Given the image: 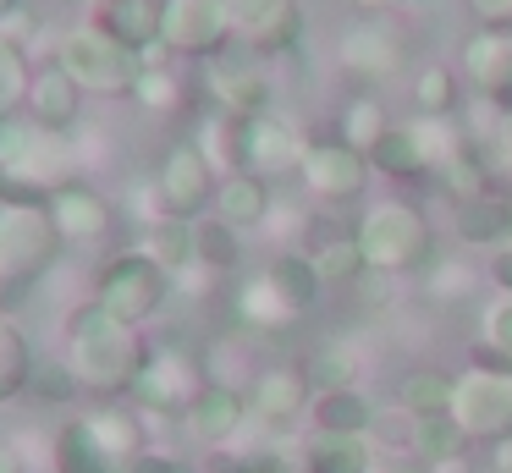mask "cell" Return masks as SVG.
Here are the masks:
<instances>
[{"mask_svg": "<svg viewBox=\"0 0 512 473\" xmlns=\"http://www.w3.org/2000/svg\"><path fill=\"white\" fill-rule=\"evenodd\" d=\"M386 127H391V121H386V110H380V99H375V94H358L353 105H347L342 116H336V138L353 143V149H364V154L375 149V138H380Z\"/></svg>", "mask_w": 512, "mask_h": 473, "instance_id": "39", "label": "cell"}, {"mask_svg": "<svg viewBox=\"0 0 512 473\" xmlns=\"http://www.w3.org/2000/svg\"><path fill=\"white\" fill-rule=\"evenodd\" d=\"M204 94H210V105L221 110V116H259V110H270V77L259 72V61H248V55H210L204 61Z\"/></svg>", "mask_w": 512, "mask_h": 473, "instance_id": "12", "label": "cell"}, {"mask_svg": "<svg viewBox=\"0 0 512 473\" xmlns=\"http://www.w3.org/2000/svg\"><path fill=\"white\" fill-rule=\"evenodd\" d=\"M210 209L226 220V226H237V231L265 226V215H270V176H259V171H226L221 187H215V204Z\"/></svg>", "mask_w": 512, "mask_h": 473, "instance_id": "20", "label": "cell"}, {"mask_svg": "<svg viewBox=\"0 0 512 473\" xmlns=\"http://www.w3.org/2000/svg\"><path fill=\"white\" fill-rule=\"evenodd\" d=\"M160 270L182 275V270H199V248H193V220H177V215H160L149 226V237L138 242Z\"/></svg>", "mask_w": 512, "mask_h": 473, "instance_id": "26", "label": "cell"}, {"mask_svg": "<svg viewBox=\"0 0 512 473\" xmlns=\"http://www.w3.org/2000/svg\"><path fill=\"white\" fill-rule=\"evenodd\" d=\"M457 237H463L468 248H501V242H512V204H507V193L468 198V204L457 209Z\"/></svg>", "mask_w": 512, "mask_h": 473, "instance_id": "24", "label": "cell"}, {"mask_svg": "<svg viewBox=\"0 0 512 473\" xmlns=\"http://www.w3.org/2000/svg\"><path fill=\"white\" fill-rule=\"evenodd\" d=\"M353 237H358V248H364V264L380 275H408V270H424V264L435 259L430 220L413 204H402V198L369 204L364 220L353 226Z\"/></svg>", "mask_w": 512, "mask_h": 473, "instance_id": "2", "label": "cell"}, {"mask_svg": "<svg viewBox=\"0 0 512 473\" xmlns=\"http://www.w3.org/2000/svg\"><path fill=\"white\" fill-rule=\"evenodd\" d=\"M56 61L72 72V83H78L83 94H127L138 66H144L133 50H122L100 22H78V28L61 33Z\"/></svg>", "mask_w": 512, "mask_h": 473, "instance_id": "5", "label": "cell"}, {"mask_svg": "<svg viewBox=\"0 0 512 473\" xmlns=\"http://www.w3.org/2000/svg\"><path fill=\"white\" fill-rule=\"evenodd\" d=\"M171 297V270H160L144 248H127L116 259L100 264V281H94V303L105 308L122 325H144L160 314V303Z\"/></svg>", "mask_w": 512, "mask_h": 473, "instance_id": "4", "label": "cell"}, {"mask_svg": "<svg viewBox=\"0 0 512 473\" xmlns=\"http://www.w3.org/2000/svg\"><path fill=\"white\" fill-rule=\"evenodd\" d=\"M28 121L45 132H72L83 121V88L72 83V72L50 55L45 66H34V77H28V99H23Z\"/></svg>", "mask_w": 512, "mask_h": 473, "instance_id": "16", "label": "cell"}, {"mask_svg": "<svg viewBox=\"0 0 512 473\" xmlns=\"http://www.w3.org/2000/svg\"><path fill=\"white\" fill-rule=\"evenodd\" d=\"M369 154L353 149V143H342L336 132H325V138H309V149H303V187H309L320 204H347V198H358L369 187Z\"/></svg>", "mask_w": 512, "mask_h": 473, "instance_id": "10", "label": "cell"}, {"mask_svg": "<svg viewBox=\"0 0 512 473\" xmlns=\"http://www.w3.org/2000/svg\"><path fill=\"white\" fill-rule=\"evenodd\" d=\"M78 391H83V380L72 374L67 358H34V369H28V396H34V402L61 407V402H72Z\"/></svg>", "mask_w": 512, "mask_h": 473, "instance_id": "40", "label": "cell"}, {"mask_svg": "<svg viewBox=\"0 0 512 473\" xmlns=\"http://www.w3.org/2000/svg\"><path fill=\"white\" fill-rule=\"evenodd\" d=\"M314 429L369 435V429H375V402H369L358 385H347V391H320V396H314Z\"/></svg>", "mask_w": 512, "mask_h": 473, "instance_id": "25", "label": "cell"}, {"mask_svg": "<svg viewBox=\"0 0 512 473\" xmlns=\"http://www.w3.org/2000/svg\"><path fill=\"white\" fill-rule=\"evenodd\" d=\"M463 77L490 110L512 116V28H479L463 39Z\"/></svg>", "mask_w": 512, "mask_h": 473, "instance_id": "13", "label": "cell"}, {"mask_svg": "<svg viewBox=\"0 0 512 473\" xmlns=\"http://www.w3.org/2000/svg\"><path fill=\"white\" fill-rule=\"evenodd\" d=\"M336 66L358 83H391L408 66V44L386 17H358L353 28H342L336 39Z\"/></svg>", "mask_w": 512, "mask_h": 473, "instance_id": "11", "label": "cell"}, {"mask_svg": "<svg viewBox=\"0 0 512 473\" xmlns=\"http://www.w3.org/2000/svg\"><path fill=\"white\" fill-rule=\"evenodd\" d=\"M45 209H50V220H56V231H61V242H78V248H94V242H105L111 237V226H116V209H111V198L105 193H94L89 182H61L56 193L45 198Z\"/></svg>", "mask_w": 512, "mask_h": 473, "instance_id": "14", "label": "cell"}, {"mask_svg": "<svg viewBox=\"0 0 512 473\" xmlns=\"http://www.w3.org/2000/svg\"><path fill=\"white\" fill-rule=\"evenodd\" d=\"M463 446H468V429L457 424L452 413H424V418H413V457H424V468L430 462H457L463 457Z\"/></svg>", "mask_w": 512, "mask_h": 473, "instance_id": "29", "label": "cell"}, {"mask_svg": "<svg viewBox=\"0 0 512 473\" xmlns=\"http://www.w3.org/2000/svg\"><path fill=\"white\" fill-rule=\"evenodd\" d=\"M265 275L276 281V292L292 303V314H309V308L320 303V292H325V281H320V270H314L309 253H276Z\"/></svg>", "mask_w": 512, "mask_h": 473, "instance_id": "28", "label": "cell"}, {"mask_svg": "<svg viewBox=\"0 0 512 473\" xmlns=\"http://www.w3.org/2000/svg\"><path fill=\"white\" fill-rule=\"evenodd\" d=\"M61 231L45 198H12L0 204V286H34L56 264Z\"/></svg>", "mask_w": 512, "mask_h": 473, "instance_id": "3", "label": "cell"}, {"mask_svg": "<svg viewBox=\"0 0 512 473\" xmlns=\"http://www.w3.org/2000/svg\"><path fill=\"white\" fill-rule=\"evenodd\" d=\"M215 187H221V176H215V160L204 154V143L182 138V143H171V149L160 154V165H155V204H160V215L199 220L204 209L215 204Z\"/></svg>", "mask_w": 512, "mask_h": 473, "instance_id": "6", "label": "cell"}, {"mask_svg": "<svg viewBox=\"0 0 512 473\" xmlns=\"http://www.w3.org/2000/svg\"><path fill=\"white\" fill-rule=\"evenodd\" d=\"M452 385L457 374H441V369H408L397 380V402L408 418H424V413H452Z\"/></svg>", "mask_w": 512, "mask_h": 473, "instance_id": "30", "label": "cell"}, {"mask_svg": "<svg viewBox=\"0 0 512 473\" xmlns=\"http://www.w3.org/2000/svg\"><path fill=\"white\" fill-rule=\"evenodd\" d=\"M303 402H309V374L303 369H259L248 385V418L270 429H287L303 413Z\"/></svg>", "mask_w": 512, "mask_h": 473, "instance_id": "19", "label": "cell"}, {"mask_svg": "<svg viewBox=\"0 0 512 473\" xmlns=\"http://www.w3.org/2000/svg\"><path fill=\"white\" fill-rule=\"evenodd\" d=\"M204 374L193 369V358H182V352H171V347H160V352H149V363H144V374L133 380V391H138V402L149 407V413H188V402L204 391Z\"/></svg>", "mask_w": 512, "mask_h": 473, "instance_id": "15", "label": "cell"}, {"mask_svg": "<svg viewBox=\"0 0 512 473\" xmlns=\"http://www.w3.org/2000/svg\"><path fill=\"white\" fill-rule=\"evenodd\" d=\"M160 17H166V0H105V6L94 11V22H100L122 50H133L138 61H166Z\"/></svg>", "mask_w": 512, "mask_h": 473, "instance_id": "17", "label": "cell"}, {"mask_svg": "<svg viewBox=\"0 0 512 473\" xmlns=\"http://www.w3.org/2000/svg\"><path fill=\"white\" fill-rule=\"evenodd\" d=\"M347 6H353V11H364V17H375V11H386L391 0H347Z\"/></svg>", "mask_w": 512, "mask_h": 473, "instance_id": "49", "label": "cell"}, {"mask_svg": "<svg viewBox=\"0 0 512 473\" xmlns=\"http://www.w3.org/2000/svg\"><path fill=\"white\" fill-rule=\"evenodd\" d=\"M127 94H133L144 110H155V116H171V110L182 105V77L171 72V61H144Z\"/></svg>", "mask_w": 512, "mask_h": 473, "instance_id": "37", "label": "cell"}, {"mask_svg": "<svg viewBox=\"0 0 512 473\" xmlns=\"http://www.w3.org/2000/svg\"><path fill=\"white\" fill-rule=\"evenodd\" d=\"M303 468L309 473H375V451L364 435H336V429H314L303 446Z\"/></svg>", "mask_w": 512, "mask_h": 473, "instance_id": "22", "label": "cell"}, {"mask_svg": "<svg viewBox=\"0 0 512 473\" xmlns=\"http://www.w3.org/2000/svg\"><path fill=\"white\" fill-rule=\"evenodd\" d=\"M56 473H122V468H116L111 451L94 440L89 418H72L56 435Z\"/></svg>", "mask_w": 512, "mask_h": 473, "instance_id": "27", "label": "cell"}, {"mask_svg": "<svg viewBox=\"0 0 512 473\" xmlns=\"http://www.w3.org/2000/svg\"><path fill=\"white\" fill-rule=\"evenodd\" d=\"M28 50L12 39H0V121L6 116H23V99H28Z\"/></svg>", "mask_w": 512, "mask_h": 473, "instance_id": "41", "label": "cell"}, {"mask_svg": "<svg viewBox=\"0 0 512 473\" xmlns=\"http://www.w3.org/2000/svg\"><path fill=\"white\" fill-rule=\"evenodd\" d=\"M149 341L138 325H122V319H111L100 303H83L67 314V363L72 374L83 380V391H133V380L144 374L149 363Z\"/></svg>", "mask_w": 512, "mask_h": 473, "instance_id": "1", "label": "cell"}, {"mask_svg": "<svg viewBox=\"0 0 512 473\" xmlns=\"http://www.w3.org/2000/svg\"><path fill=\"white\" fill-rule=\"evenodd\" d=\"M237 39V17L226 0H166V17H160V44L166 55H193V61H210L226 44Z\"/></svg>", "mask_w": 512, "mask_h": 473, "instance_id": "8", "label": "cell"}, {"mask_svg": "<svg viewBox=\"0 0 512 473\" xmlns=\"http://www.w3.org/2000/svg\"><path fill=\"white\" fill-rule=\"evenodd\" d=\"M369 165H375L380 176L413 182V176L430 171V149L419 143V127H413V121H391V127L375 138V149H369Z\"/></svg>", "mask_w": 512, "mask_h": 473, "instance_id": "21", "label": "cell"}, {"mask_svg": "<svg viewBox=\"0 0 512 473\" xmlns=\"http://www.w3.org/2000/svg\"><path fill=\"white\" fill-rule=\"evenodd\" d=\"M452 418L468 429V440L512 435V369H468V374H457Z\"/></svg>", "mask_w": 512, "mask_h": 473, "instance_id": "9", "label": "cell"}, {"mask_svg": "<svg viewBox=\"0 0 512 473\" xmlns=\"http://www.w3.org/2000/svg\"><path fill=\"white\" fill-rule=\"evenodd\" d=\"M67 6H72V11H83V17H94V11L105 6V0H67Z\"/></svg>", "mask_w": 512, "mask_h": 473, "instance_id": "50", "label": "cell"}, {"mask_svg": "<svg viewBox=\"0 0 512 473\" xmlns=\"http://www.w3.org/2000/svg\"><path fill=\"white\" fill-rule=\"evenodd\" d=\"M490 281H496L501 292H512V242L490 248Z\"/></svg>", "mask_w": 512, "mask_h": 473, "instance_id": "46", "label": "cell"}, {"mask_svg": "<svg viewBox=\"0 0 512 473\" xmlns=\"http://www.w3.org/2000/svg\"><path fill=\"white\" fill-rule=\"evenodd\" d=\"M457 99H463V72L441 61H424L413 72V110L419 116H457Z\"/></svg>", "mask_w": 512, "mask_h": 473, "instance_id": "31", "label": "cell"}, {"mask_svg": "<svg viewBox=\"0 0 512 473\" xmlns=\"http://www.w3.org/2000/svg\"><path fill=\"white\" fill-rule=\"evenodd\" d=\"M485 347L512 369V292H501L496 303L485 308Z\"/></svg>", "mask_w": 512, "mask_h": 473, "instance_id": "42", "label": "cell"}, {"mask_svg": "<svg viewBox=\"0 0 512 473\" xmlns=\"http://www.w3.org/2000/svg\"><path fill=\"white\" fill-rule=\"evenodd\" d=\"M243 418H248V396L237 391V385L210 380V385H204V391L188 402L182 424H188V435L199 440V446H226V440L243 429Z\"/></svg>", "mask_w": 512, "mask_h": 473, "instance_id": "18", "label": "cell"}, {"mask_svg": "<svg viewBox=\"0 0 512 473\" xmlns=\"http://www.w3.org/2000/svg\"><path fill=\"white\" fill-rule=\"evenodd\" d=\"M226 6H232V17H237V33H254L259 22L281 17V11L298 6V0H226Z\"/></svg>", "mask_w": 512, "mask_h": 473, "instance_id": "44", "label": "cell"}, {"mask_svg": "<svg viewBox=\"0 0 512 473\" xmlns=\"http://www.w3.org/2000/svg\"><path fill=\"white\" fill-rule=\"evenodd\" d=\"M232 473H270V468H232Z\"/></svg>", "mask_w": 512, "mask_h": 473, "instance_id": "52", "label": "cell"}, {"mask_svg": "<svg viewBox=\"0 0 512 473\" xmlns=\"http://www.w3.org/2000/svg\"><path fill=\"white\" fill-rule=\"evenodd\" d=\"M490 473H512V435L490 440Z\"/></svg>", "mask_w": 512, "mask_h": 473, "instance_id": "47", "label": "cell"}, {"mask_svg": "<svg viewBox=\"0 0 512 473\" xmlns=\"http://www.w3.org/2000/svg\"><path fill=\"white\" fill-rule=\"evenodd\" d=\"M408 6H413V0H408Z\"/></svg>", "mask_w": 512, "mask_h": 473, "instance_id": "53", "label": "cell"}, {"mask_svg": "<svg viewBox=\"0 0 512 473\" xmlns=\"http://www.w3.org/2000/svg\"><path fill=\"white\" fill-rule=\"evenodd\" d=\"M0 473H23V462H17V451L0 440Z\"/></svg>", "mask_w": 512, "mask_h": 473, "instance_id": "48", "label": "cell"}, {"mask_svg": "<svg viewBox=\"0 0 512 473\" xmlns=\"http://www.w3.org/2000/svg\"><path fill=\"white\" fill-rule=\"evenodd\" d=\"M309 259H314V270H320L325 286H336V281L353 286L358 275L369 270V264H364V248H358L353 231H347V237H320V242L309 248Z\"/></svg>", "mask_w": 512, "mask_h": 473, "instance_id": "35", "label": "cell"}, {"mask_svg": "<svg viewBox=\"0 0 512 473\" xmlns=\"http://www.w3.org/2000/svg\"><path fill=\"white\" fill-rule=\"evenodd\" d=\"M89 429H94V440L111 451V462L122 473L133 468L138 457H149V429H144V418L127 413V407H100V413L89 418Z\"/></svg>", "mask_w": 512, "mask_h": 473, "instance_id": "23", "label": "cell"}, {"mask_svg": "<svg viewBox=\"0 0 512 473\" xmlns=\"http://www.w3.org/2000/svg\"><path fill=\"white\" fill-rule=\"evenodd\" d=\"M237 319L243 325H254V330H281V325H292V303L276 292V281L270 275H254V281H243V292H237Z\"/></svg>", "mask_w": 512, "mask_h": 473, "instance_id": "33", "label": "cell"}, {"mask_svg": "<svg viewBox=\"0 0 512 473\" xmlns=\"http://www.w3.org/2000/svg\"><path fill=\"white\" fill-rule=\"evenodd\" d=\"M166 473H199V468H182V462H171V468Z\"/></svg>", "mask_w": 512, "mask_h": 473, "instance_id": "51", "label": "cell"}, {"mask_svg": "<svg viewBox=\"0 0 512 473\" xmlns=\"http://www.w3.org/2000/svg\"><path fill=\"white\" fill-rule=\"evenodd\" d=\"M193 248H199L204 270H237V264H243V237H237V226H226L221 215L193 220Z\"/></svg>", "mask_w": 512, "mask_h": 473, "instance_id": "36", "label": "cell"}, {"mask_svg": "<svg viewBox=\"0 0 512 473\" xmlns=\"http://www.w3.org/2000/svg\"><path fill=\"white\" fill-rule=\"evenodd\" d=\"M303 374H309V391L314 396H320V391H347L353 374H358V358H353V347H342V341H325V347L309 352Z\"/></svg>", "mask_w": 512, "mask_h": 473, "instance_id": "38", "label": "cell"}, {"mask_svg": "<svg viewBox=\"0 0 512 473\" xmlns=\"http://www.w3.org/2000/svg\"><path fill=\"white\" fill-rule=\"evenodd\" d=\"M485 473H490V468H485Z\"/></svg>", "mask_w": 512, "mask_h": 473, "instance_id": "54", "label": "cell"}, {"mask_svg": "<svg viewBox=\"0 0 512 473\" xmlns=\"http://www.w3.org/2000/svg\"><path fill=\"white\" fill-rule=\"evenodd\" d=\"M479 28H512V0H463Z\"/></svg>", "mask_w": 512, "mask_h": 473, "instance_id": "45", "label": "cell"}, {"mask_svg": "<svg viewBox=\"0 0 512 473\" xmlns=\"http://www.w3.org/2000/svg\"><path fill=\"white\" fill-rule=\"evenodd\" d=\"M468 286H474V270H468V264H457V259H430V264H424V292L463 297Z\"/></svg>", "mask_w": 512, "mask_h": 473, "instance_id": "43", "label": "cell"}, {"mask_svg": "<svg viewBox=\"0 0 512 473\" xmlns=\"http://www.w3.org/2000/svg\"><path fill=\"white\" fill-rule=\"evenodd\" d=\"M303 138L287 116L276 110H259V116H232V171H259V176H287L303 165Z\"/></svg>", "mask_w": 512, "mask_h": 473, "instance_id": "7", "label": "cell"}, {"mask_svg": "<svg viewBox=\"0 0 512 473\" xmlns=\"http://www.w3.org/2000/svg\"><path fill=\"white\" fill-rule=\"evenodd\" d=\"M441 187L457 198V204H468V198H490L496 193V176H490V160L479 149H457V154H446L441 160Z\"/></svg>", "mask_w": 512, "mask_h": 473, "instance_id": "32", "label": "cell"}, {"mask_svg": "<svg viewBox=\"0 0 512 473\" xmlns=\"http://www.w3.org/2000/svg\"><path fill=\"white\" fill-rule=\"evenodd\" d=\"M28 369H34V347H28L23 325H12V314H0V402L28 391Z\"/></svg>", "mask_w": 512, "mask_h": 473, "instance_id": "34", "label": "cell"}]
</instances>
